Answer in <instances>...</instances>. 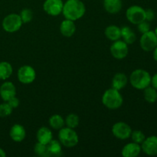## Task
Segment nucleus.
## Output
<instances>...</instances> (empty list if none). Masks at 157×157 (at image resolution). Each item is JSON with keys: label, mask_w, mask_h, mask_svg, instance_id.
Masks as SVG:
<instances>
[{"label": "nucleus", "mask_w": 157, "mask_h": 157, "mask_svg": "<svg viewBox=\"0 0 157 157\" xmlns=\"http://www.w3.org/2000/svg\"><path fill=\"white\" fill-rule=\"evenodd\" d=\"M86 8L81 0H67L64 3L62 13L66 19L77 21L84 16Z\"/></svg>", "instance_id": "f257e3e1"}, {"label": "nucleus", "mask_w": 157, "mask_h": 157, "mask_svg": "<svg viewBox=\"0 0 157 157\" xmlns=\"http://www.w3.org/2000/svg\"><path fill=\"white\" fill-rule=\"evenodd\" d=\"M130 84L137 90H144L151 84V75L144 69L133 71L130 76Z\"/></svg>", "instance_id": "f03ea898"}, {"label": "nucleus", "mask_w": 157, "mask_h": 157, "mask_svg": "<svg viewBox=\"0 0 157 157\" xmlns=\"http://www.w3.org/2000/svg\"><path fill=\"white\" fill-rule=\"evenodd\" d=\"M124 99L120 90L110 88L106 90L102 97V103L110 110H117L122 106Z\"/></svg>", "instance_id": "7ed1b4c3"}, {"label": "nucleus", "mask_w": 157, "mask_h": 157, "mask_svg": "<svg viewBox=\"0 0 157 157\" xmlns=\"http://www.w3.org/2000/svg\"><path fill=\"white\" fill-rule=\"evenodd\" d=\"M58 139L60 143L66 147H74L78 144V135L74 129L69 127H63L58 133Z\"/></svg>", "instance_id": "20e7f679"}, {"label": "nucleus", "mask_w": 157, "mask_h": 157, "mask_svg": "<svg viewBox=\"0 0 157 157\" xmlns=\"http://www.w3.org/2000/svg\"><path fill=\"white\" fill-rule=\"evenodd\" d=\"M22 24L23 23L20 18V15L18 14L12 13L5 17L2 23V25L6 32L13 33V32L19 30Z\"/></svg>", "instance_id": "39448f33"}, {"label": "nucleus", "mask_w": 157, "mask_h": 157, "mask_svg": "<svg viewBox=\"0 0 157 157\" xmlns=\"http://www.w3.org/2000/svg\"><path fill=\"white\" fill-rule=\"evenodd\" d=\"M126 16L130 23L138 25L146 20V11L139 6H132L126 12Z\"/></svg>", "instance_id": "423d86ee"}, {"label": "nucleus", "mask_w": 157, "mask_h": 157, "mask_svg": "<svg viewBox=\"0 0 157 157\" xmlns=\"http://www.w3.org/2000/svg\"><path fill=\"white\" fill-rule=\"evenodd\" d=\"M140 44L141 48L145 52H153L157 46V36L153 31H149L146 33L142 34Z\"/></svg>", "instance_id": "0eeeda50"}, {"label": "nucleus", "mask_w": 157, "mask_h": 157, "mask_svg": "<svg viewBox=\"0 0 157 157\" xmlns=\"http://www.w3.org/2000/svg\"><path fill=\"white\" fill-rule=\"evenodd\" d=\"M129 52L128 44L124 41L117 40L113 41L110 47V53L112 56L117 60H122L127 56Z\"/></svg>", "instance_id": "6e6552de"}, {"label": "nucleus", "mask_w": 157, "mask_h": 157, "mask_svg": "<svg viewBox=\"0 0 157 157\" xmlns=\"http://www.w3.org/2000/svg\"><path fill=\"white\" fill-rule=\"evenodd\" d=\"M36 78L35 69L29 65H24L18 71V79L24 84H29L33 82Z\"/></svg>", "instance_id": "1a4fd4ad"}, {"label": "nucleus", "mask_w": 157, "mask_h": 157, "mask_svg": "<svg viewBox=\"0 0 157 157\" xmlns=\"http://www.w3.org/2000/svg\"><path fill=\"white\" fill-rule=\"evenodd\" d=\"M112 133L115 137L124 140H127L130 137L132 130L131 127L126 123L117 122L113 124V127H112Z\"/></svg>", "instance_id": "9d476101"}, {"label": "nucleus", "mask_w": 157, "mask_h": 157, "mask_svg": "<svg viewBox=\"0 0 157 157\" xmlns=\"http://www.w3.org/2000/svg\"><path fill=\"white\" fill-rule=\"evenodd\" d=\"M64 2L62 0H45L43 4L44 11L49 15L57 16L62 12Z\"/></svg>", "instance_id": "9b49d317"}, {"label": "nucleus", "mask_w": 157, "mask_h": 157, "mask_svg": "<svg viewBox=\"0 0 157 157\" xmlns=\"http://www.w3.org/2000/svg\"><path fill=\"white\" fill-rule=\"evenodd\" d=\"M141 150L148 156L157 155V136H150L144 140L141 144Z\"/></svg>", "instance_id": "f8f14e48"}, {"label": "nucleus", "mask_w": 157, "mask_h": 157, "mask_svg": "<svg viewBox=\"0 0 157 157\" xmlns=\"http://www.w3.org/2000/svg\"><path fill=\"white\" fill-rule=\"evenodd\" d=\"M16 95V88L13 83L6 81L0 87V97L4 101H8L9 99Z\"/></svg>", "instance_id": "ddd939ff"}, {"label": "nucleus", "mask_w": 157, "mask_h": 157, "mask_svg": "<svg viewBox=\"0 0 157 157\" xmlns=\"http://www.w3.org/2000/svg\"><path fill=\"white\" fill-rule=\"evenodd\" d=\"M9 135H10L11 139L13 141H15V142H21L25 138V129L21 124H15L11 128L10 132H9Z\"/></svg>", "instance_id": "4468645a"}, {"label": "nucleus", "mask_w": 157, "mask_h": 157, "mask_svg": "<svg viewBox=\"0 0 157 157\" xmlns=\"http://www.w3.org/2000/svg\"><path fill=\"white\" fill-rule=\"evenodd\" d=\"M141 152V146L134 142L129 143L123 148L121 154L124 157H136Z\"/></svg>", "instance_id": "2eb2a0df"}, {"label": "nucleus", "mask_w": 157, "mask_h": 157, "mask_svg": "<svg viewBox=\"0 0 157 157\" xmlns=\"http://www.w3.org/2000/svg\"><path fill=\"white\" fill-rule=\"evenodd\" d=\"M75 31H76V25L74 21L65 18V20H64L60 25V32L61 35L67 38L73 36L74 34L75 33Z\"/></svg>", "instance_id": "dca6fc26"}, {"label": "nucleus", "mask_w": 157, "mask_h": 157, "mask_svg": "<svg viewBox=\"0 0 157 157\" xmlns=\"http://www.w3.org/2000/svg\"><path fill=\"white\" fill-rule=\"evenodd\" d=\"M104 7L108 13H118L122 9V2L121 0H104Z\"/></svg>", "instance_id": "f3484780"}, {"label": "nucleus", "mask_w": 157, "mask_h": 157, "mask_svg": "<svg viewBox=\"0 0 157 157\" xmlns=\"http://www.w3.org/2000/svg\"><path fill=\"white\" fill-rule=\"evenodd\" d=\"M38 142L43 144H48L52 140V133L48 127H42L38 130L36 134Z\"/></svg>", "instance_id": "a211bd4d"}, {"label": "nucleus", "mask_w": 157, "mask_h": 157, "mask_svg": "<svg viewBox=\"0 0 157 157\" xmlns=\"http://www.w3.org/2000/svg\"><path fill=\"white\" fill-rule=\"evenodd\" d=\"M128 82V79L125 74L117 73L113 76L112 80V87L116 90H121L126 87Z\"/></svg>", "instance_id": "6ab92c4d"}, {"label": "nucleus", "mask_w": 157, "mask_h": 157, "mask_svg": "<svg viewBox=\"0 0 157 157\" xmlns=\"http://www.w3.org/2000/svg\"><path fill=\"white\" fill-rule=\"evenodd\" d=\"M105 35L109 40L115 41L121 38V29L117 25H109L105 29Z\"/></svg>", "instance_id": "aec40b11"}, {"label": "nucleus", "mask_w": 157, "mask_h": 157, "mask_svg": "<svg viewBox=\"0 0 157 157\" xmlns=\"http://www.w3.org/2000/svg\"><path fill=\"white\" fill-rule=\"evenodd\" d=\"M121 38L127 44H131L136 40V35L130 27L124 26L121 28Z\"/></svg>", "instance_id": "412c9836"}, {"label": "nucleus", "mask_w": 157, "mask_h": 157, "mask_svg": "<svg viewBox=\"0 0 157 157\" xmlns=\"http://www.w3.org/2000/svg\"><path fill=\"white\" fill-rule=\"evenodd\" d=\"M48 148L50 156H60L62 155L61 144L60 141L52 139L51 142L48 144Z\"/></svg>", "instance_id": "4be33fe9"}, {"label": "nucleus", "mask_w": 157, "mask_h": 157, "mask_svg": "<svg viewBox=\"0 0 157 157\" xmlns=\"http://www.w3.org/2000/svg\"><path fill=\"white\" fill-rule=\"evenodd\" d=\"M12 71H13V69L10 63L7 61L0 62V80L5 81L10 78L11 75H12Z\"/></svg>", "instance_id": "5701e85b"}, {"label": "nucleus", "mask_w": 157, "mask_h": 157, "mask_svg": "<svg viewBox=\"0 0 157 157\" xmlns=\"http://www.w3.org/2000/svg\"><path fill=\"white\" fill-rule=\"evenodd\" d=\"M144 99L150 104H154L157 101V90L152 86L146 87L144 90Z\"/></svg>", "instance_id": "b1692460"}, {"label": "nucleus", "mask_w": 157, "mask_h": 157, "mask_svg": "<svg viewBox=\"0 0 157 157\" xmlns=\"http://www.w3.org/2000/svg\"><path fill=\"white\" fill-rule=\"evenodd\" d=\"M64 120L63 119L62 117L58 114H55L52 116L49 119V124L52 127V128L55 130H61L64 127Z\"/></svg>", "instance_id": "393cba45"}, {"label": "nucleus", "mask_w": 157, "mask_h": 157, "mask_svg": "<svg viewBox=\"0 0 157 157\" xmlns=\"http://www.w3.org/2000/svg\"><path fill=\"white\" fill-rule=\"evenodd\" d=\"M34 151L35 153L38 156L41 157H48L50 156L48 152V144H43L41 143L38 142L35 145L34 147Z\"/></svg>", "instance_id": "a878e982"}, {"label": "nucleus", "mask_w": 157, "mask_h": 157, "mask_svg": "<svg viewBox=\"0 0 157 157\" xmlns=\"http://www.w3.org/2000/svg\"><path fill=\"white\" fill-rule=\"evenodd\" d=\"M64 122L66 123V125H67V127L75 129L79 124V117L75 113H70V114H68Z\"/></svg>", "instance_id": "bb28decb"}, {"label": "nucleus", "mask_w": 157, "mask_h": 157, "mask_svg": "<svg viewBox=\"0 0 157 157\" xmlns=\"http://www.w3.org/2000/svg\"><path fill=\"white\" fill-rule=\"evenodd\" d=\"M20 18H21L22 23H29L30 22L33 18V12L30 9H24L21 10L20 13Z\"/></svg>", "instance_id": "cd10ccee"}, {"label": "nucleus", "mask_w": 157, "mask_h": 157, "mask_svg": "<svg viewBox=\"0 0 157 157\" xmlns=\"http://www.w3.org/2000/svg\"><path fill=\"white\" fill-rule=\"evenodd\" d=\"M130 137H131L133 142L138 144H142L144 140L146 139L145 135H144V133L141 130H134V131H132Z\"/></svg>", "instance_id": "c85d7f7f"}, {"label": "nucleus", "mask_w": 157, "mask_h": 157, "mask_svg": "<svg viewBox=\"0 0 157 157\" xmlns=\"http://www.w3.org/2000/svg\"><path fill=\"white\" fill-rule=\"evenodd\" d=\"M12 108L7 102L0 104V117H6L12 114Z\"/></svg>", "instance_id": "c756f323"}, {"label": "nucleus", "mask_w": 157, "mask_h": 157, "mask_svg": "<svg viewBox=\"0 0 157 157\" xmlns=\"http://www.w3.org/2000/svg\"><path fill=\"white\" fill-rule=\"evenodd\" d=\"M137 25H138V30H139V32L142 34L146 33V32H149V31L150 30V23H149V21H146V20L145 21H142V22L139 23Z\"/></svg>", "instance_id": "7c9ffc66"}, {"label": "nucleus", "mask_w": 157, "mask_h": 157, "mask_svg": "<svg viewBox=\"0 0 157 157\" xmlns=\"http://www.w3.org/2000/svg\"><path fill=\"white\" fill-rule=\"evenodd\" d=\"M146 11V21H152L155 18V12L153 9H149Z\"/></svg>", "instance_id": "2f4dec72"}, {"label": "nucleus", "mask_w": 157, "mask_h": 157, "mask_svg": "<svg viewBox=\"0 0 157 157\" xmlns=\"http://www.w3.org/2000/svg\"><path fill=\"white\" fill-rule=\"evenodd\" d=\"M6 102H7L8 104H9V105H10L13 109L18 107V106H19V104H20L19 100H18L15 96L13 97V98H12L11 99H9V101H6Z\"/></svg>", "instance_id": "473e14b6"}, {"label": "nucleus", "mask_w": 157, "mask_h": 157, "mask_svg": "<svg viewBox=\"0 0 157 157\" xmlns=\"http://www.w3.org/2000/svg\"><path fill=\"white\" fill-rule=\"evenodd\" d=\"M152 87H154L157 90V73L155 74L153 77H151V84Z\"/></svg>", "instance_id": "72a5a7b5"}, {"label": "nucleus", "mask_w": 157, "mask_h": 157, "mask_svg": "<svg viewBox=\"0 0 157 157\" xmlns=\"http://www.w3.org/2000/svg\"><path fill=\"white\" fill-rule=\"evenodd\" d=\"M153 59L157 62V46L154 48V50L153 51Z\"/></svg>", "instance_id": "f704fd0d"}, {"label": "nucleus", "mask_w": 157, "mask_h": 157, "mask_svg": "<svg viewBox=\"0 0 157 157\" xmlns=\"http://www.w3.org/2000/svg\"><path fill=\"white\" fill-rule=\"evenodd\" d=\"M6 156V153L4 150L2 148H0V157H5Z\"/></svg>", "instance_id": "c9c22d12"}, {"label": "nucleus", "mask_w": 157, "mask_h": 157, "mask_svg": "<svg viewBox=\"0 0 157 157\" xmlns=\"http://www.w3.org/2000/svg\"><path fill=\"white\" fill-rule=\"evenodd\" d=\"M154 32H155V34H156V36H157V27L156 28V29H155Z\"/></svg>", "instance_id": "e433bc0d"}]
</instances>
